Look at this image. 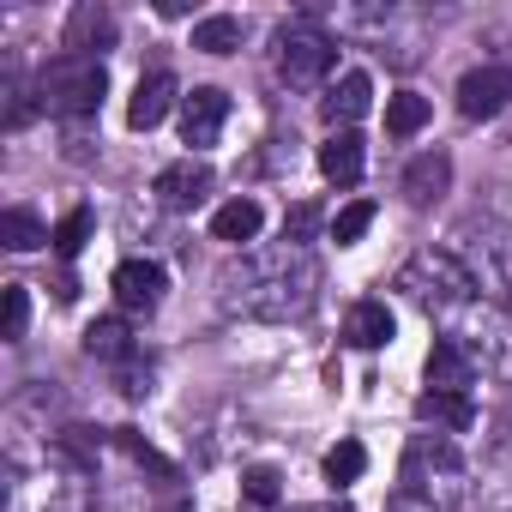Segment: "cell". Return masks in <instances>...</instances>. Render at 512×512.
I'll use <instances>...</instances> for the list:
<instances>
[{"label":"cell","instance_id":"obj_15","mask_svg":"<svg viewBox=\"0 0 512 512\" xmlns=\"http://www.w3.org/2000/svg\"><path fill=\"white\" fill-rule=\"evenodd\" d=\"M416 416L434 422V434H464V428H476L470 392H422V398H416Z\"/></svg>","mask_w":512,"mask_h":512},{"label":"cell","instance_id":"obj_28","mask_svg":"<svg viewBox=\"0 0 512 512\" xmlns=\"http://www.w3.org/2000/svg\"><path fill=\"white\" fill-rule=\"evenodd\" d=\"M115 440H121V452H127V458H133V464H151V470H157V476H175V464H169V458H163V452H157V446H151V440H145V434H133V428H121V434H115Z\"/></svg>","mask_w":512,"mask_h":512},{"label":"cell","instance_id":"obj_4","mask_svg":"<svg viewBox=\"0 0 512 512\" xmlns=\"http://www.w3.org/2000/svg\"><path fill=\"white\" fill-rule=\"evenodd\" d=\"M398 290L416 308H428V314H458V308L476 302V272L458 260L452 247H422V253H410V260L398 266Z\"/></svg>","mask_w":512,"mask_h":512},{"label":"cell","instance_id":"obj_3","mask_svg":"<svg viewBox=\"0 0 512 512\" xmlns=\"http://www.w3.org/2000/svg\"><path fill=\"white\" fill-rule=\"evenodd\" d=\"M7 512H97L91 470H85V464H73L61 446H49L37 464H13Z\"/></svg>","mask_w":512,"mask_h":512},{"label":"cell","instance_id":"obj_16","mask_svg":"<svg viewBox=\"0 0 512 512\" xmlns=\"http://www.w3.org/2000/svg\"><path fill=\"white\" fill-rule=\"evenodd\" d=\"M446 187H452V157H446V151H422V157L404 169V193H410V205H434Z\"/></svg>","mask_w":512,"mask_h":512},{"label":"cell","instance_id":"obj_23","mask_svg":"<svg viewBox=\"0 0 512 512\" xmlns=\"http://www.w3.org/2000/svg\"><path fill=\"white\" fill-rule=\"evenodd\" d=\"M241 506H247V512H278V506H284V476H278L272 464H253V470L241 476Z\"/></svg>","mask_w":512,"mask_h":512},{"label":"cell","instance_id":"obj_21","mask_svg":"<svg viewBox=\"0 0 512 512\" xmlns=\"http://www.w3.org/2000/svg\"><path fill=\"white\" fill-rule=\"evenodd\" d=\"M43 241H55V229H43V217L31 205H13L7 217H0V247H13V253H37Z\"/></svg>","mask_w":512,"mask_h":512},{"label":"cell","instance_id":"obj_30","mask_svg":"<svg viewBox=\"0 0 512 512\" xmlns=\"http://www.w3.org/2000/svg\"><path fill=\"white\" fill-rule=\"evenodd\" d=\"M290 512H350L344 500H314V506H290Z\"/></svg>","mask_w":512,"mask_h":512},{"label":"cell","instance_id":"obj_5","mask_svg":"<svg viewBox=\"0 0 512 512\" xmlns=\"http://www.w3.org/2000/svg\"><path fill=\"white\" fill-rule=\"evenodd\" d=\"M103 91H109V73L103 61L91 55H61L55 67H43L37 79V109L61 115V121H91L103 109Z\"/></svg>","mask_w":512,"mask_h":512},{"label":"cell","instance_id":"obj_14","mask_svg":"<svg viewBox=\"0 0 512 512\" xmlns=\"http://www.w3.org/2000/svg\"><path fill=\"white\" fill-rule=\"evenodd\" d=\"M109 43H115L109 7H97V0L73 7V19H67V55H91V61H97V49H109Z\"/></svg>","mask_w":512,"mask_h":512},{"label":"cell","instance_id":"obj_7","mask_svg":"<svg viewBox=\"0 0 512 512\" xmlns=\"http://www.w3.org/2000/svg\"><path fill=\"white\" fill-rule=\"evenodd\" d=\"M109 290H115V308H121V314H157L169 278H163L157 260H121L115 278H109Z\"/></svg>","mask_w":512,"mask_h":512},{"label":"cell","instance_id":"obj_8","mask_svg":"<svg viewBox=\"0 0 512 512\" xmlns=\"http://www.w3.org/2000/svg\"><path fill=\"white\" fill-rule=\"evenodd\" d=\"M512 103V67H470L458 79V115L464 121H494Z\"/></svg>","mask_w":512,"mask_h":512},{"label":"cell","instance_id":"obj_25","mask_svg":"<svg viewBox=\"0 0 512 512\" xmlns=\"http://www.w3.org/2000/svg\"><path fill=\"white\" fill-rule=\"evenodd\" d=\"M422 127H428V97H422V91H398V97H386V133L410 139V133H422Z\"/></svg>","mask_w":512,"mask_h":512},{"label":"cell","instance_id":"obj_27","mask_svg":"<svg viewBox=\"0 0 512 512\" xmlns=\"http://www.w3.org/2000/svg\"><path fill=\"white\" fill-rule=\"evenodd\" d=\"M368 223H374V205H368V199H356V205H344V211L332 217V241H338V247H350V241H362V235H368Z\"/></svg>","mask_w":512,"mask_h":512},{"label":"cell","instance_id":"obj_10","mask_svg":"<svg viewBox=\"0 0 512 512\" xmlns=\"http://www.w3.org/2000/svg\"><path fill=\"white\" fill-rule=\"evenodd\" d=\"M151 193H157L169 211H193V205H205V193H211V163L187 151L181 163H163V169H157Z\"/></svg>","mask_w":512,"mask_h":512},{"label":"cell","instance_id":"obj_9","mask_svg":"<svg viewBox=\"0 0 512 512\" xmlns=\"http://www.w3.org/2000/svg\"><path fill=\"white\" fill-rule=\"evenodd\" d=\"M223 121H229V97H223L217 85H193V91L181 97V139H187L193 151H211L217 133H223Z\"/></svg>","mask_w":512,"mask_h":512},{"label":"cell","instance_id":"obj_17","mask_svg":"<svg viewBox=\"0 0 512 512\" xmlns=\"http://www.w3.org/2000/svg\"><path fill=\"white\" fill-rule=\"evenodd\" d=\"M344 338H350V350H386L392 344V308L386 302H356L350 308V320H344Z\"/></svg>","mask_w":512,"mask_h":512},{"label":"cell","instance_id":"obj_11","mask_svg":"<svg viewBox=\"0 0 512 512\" xmlns=\"http://www.w3.org/2000/svg\"><path fill=\"white\" fill-rule=\"evenodd\" d=\"M482 374V350L464 338H440L428 350V392H470Z\"/></svg>","mask_w":512,"mask_h":512},{"label":"cell","instance_id":"obj_19","mask_svg":"<svg viewBox=\"0 0 512 512\" xmlns=\"http://www.w3.org/2000/svg\"><path fill=\"white\" fill-rule=\"evenodd\" d=\"M362 139L356 133H332L326 145H320V175L326 181H338V187H350V181H362Z\"/></svg>","mask_w":512,"mask_h":512},{"label":"cell","instance_id":"obj_22","mask_svg":"<svg viewBox=\"0 0 512 512\" xmlns=\"http://www.w3.org/2000/svg\"><path fill=\"white\" fill-rule=\"evenodd\" d=\"M193 49L199 55H235L241 49V19L235 13H205L193 25Z\"/></svg>","mask_w":512,"mask_h":512},{"label":"cell","instance_id":"obj_13","mask_svg":"<svg viewBox=\"0 0 512 512\" xmlns=\"http://www.w3.org/2000/svg\"><path fill=\"white\" fill-rule=\"evenodd\" d=\"M181 103V85H175V73H145L139 85H133V103H127V127H139V133H151L169 109Z\"/></svg>","mask_w":512,"mask_h":512},{"label":"cell","instance_id":"obj_1","mask_svg":"<svg viewBox=\"0 0 512 512\" xmlns=\"http://www.w3.org/2000/svg\"><path fill=\"white\" fill-rule=\"evenodd\" d=\"M320 284H326V272L314 260V247L278 241V247H253L235 266H223L217 302H223V314H241V320H302V314H314Z\"/></svg>","mask_w":512,"mask_h":512},{"label":"cell","instance_id":"obj_18","mask_svg":"<svg viewBox=\"0 0 512 512\" xmlns=\"http://www.w3.org/2000/svg\"><path fill=\"white\" fill-rule=\"evenodd\" d=\"M260 223H266L260 199H229V205H217V217H211V235H217V241H229V247H241V241H253V235H260Z\"/></svg>","mask_w":512,"mask_h":512},{"label":"cell","instance_id":"obj_20","mask_svg":"<svg viewBox=\"0 0 512 512\" xmlns=\"http://www.w3.org/2000/svg\"><path fill=\"white\" fill-rule=\"evenodd\" d=\"M85 356H97V362H115V368H127V362H139V344H133L127 320H97V326L85 332Z\"/></svg>","mask_w":512,"mask_h":512},{"label":"cell","instance_id":"obj_6","mask_svg":"<svg viewBox=\"0 0 512 512\" xmlns=\"http://www.w3.org/2000/svg\"><path fill=\"white\" fill-rule=\"evenodd\" d=\"M272 49H278V79H284L290 91H314V85H326V73H332V61H338L332 31H326V25H314V19L284 25Z\"/></svg>","mask_w":512,"mask_h":512},{"label":"cell","instance_id":"obj_29","mask_svg":"<svg viewBox=\"0 0 512 512\" xmlns=\"http://www.w3.org/2000/svg\"><path fill=\"white\" fill-rule=\"evenodd\" d=\"M25 326H31V290H25V284H7V332H0V338L19 344Z\"/></svg>","mask_w":512,"mask_h":512},{"label":"cell","instance_id":"obj_26","mask_svg":"<svg viewBox=\"0 0 512 512\" xmlns=\"http://www.w3.org/2000/svg\"><path fill=\"white\" fill-rule=\"evenodd\" d=\"M362 470H368V452H362V440H338V446L326 452V482H332V488H350V482H362Z\"/></svg>","mask_w":512,"mask_h":512},{"label":"cell","instance_id":"obj_24","mask_svg":"<svg viewBox=\"0 0 512 512\" xmlns=\"http://www.w3.org/2000/svg\"><path fill=\"white\" fill-rule=\"evenodd\" d=\"M91 235H97V211H91V205H73V211L55 223V253H61V260H79Z\"/></svg>","mask_w":512,"mask_h":512},{"label":"cell","instance_id":"obj_12","mask_svg":"<svg viewBox=\"0 0 512 512\" xmlns=\"http://www.w3.org/2000/svg\"><path fill=\"white\" fill-rule=\"evenodd\" d=\"M374 109V85H368V73H338L332 85H326V97H320V115H326V127L332 133H356V121Z\"/></svg>","mask_w":512,"mask_h":512},{"label":"cell","instance_id":"obj_2","mask_svg":"<svg viewBox=\"0 0 512 512\" xmlns=\"http://www.w3.org/2000/svg\"><path fill=\"white\" fill-rule=\"evenodd\" d=\"M464 488H470V464L452 446V434H410L386 512H458Z\"/></svg>","mask_w":512,"mask_h":512}]
</instances>
